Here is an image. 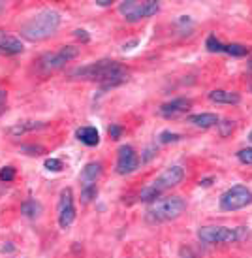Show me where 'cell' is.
<instances>
[{"label":"cell","mask_w":252,"mask_h":258,"mask_svg":"<svg viewBox=\"0 0 252 258\" xmlns=\"http://www.w3.org/2000/svg\"><path fill=\"white\" fill-rule=\"evenodd\" d=\"M72 79H79V81H93L102 85V89H113L128 81V70L124 68L121 62L111 60V58H100L91 64H83L73 68L70 72Z\"/></svg>","instance_id":"obj_1"},{"label":"cell","mask_w":252,"mask_h":258,"mask_svg":"<svg viewBox=\"0 0 252 258\" xmlns=\"http://www.w3.org/2000/svg\"><path fill=\"white\" fill-rule=\"evenodd\" d=\"M60 23H62V15L58 10L43 8L23 23L19 32H21L23 40H27V42H43V40H49L53 34H57Z\"/></svg>","instance_id":"obj_2"},{"label":"cell","mask_w":252,"mask_h":258,"mask_svg":"<svg viewBox=\"0 0 252 258\" xmlns=\"http://www.w3.org/2000/svg\"><path fill=\"white\" fill-rule=\"evenodd\" d=\"M198 239L205 245H228L241 243L250 237V230L246 226H218V224H207L200 226L196 232Z\"/></svg>","instance_id":"obj_3"},{"label":"cell","mask_w":252,"mask_h":258,"mask_svg":"<svg viewBox=\"0 0 252 258\" xmlns=\"http://www.w3.org/2000/svg\"><path fill=\"white\" fill-rule=\"evenodd\" d=\"M187 211V202L181 196H160L145 209V219L151 224H162L179 219Z\"/></svg>","instance_id":"obj_4"},{"label":"cell","mask_w":252,"mask_h":258,"mask_svg":"<svg viewBox=\"0 0 252 258\" xmlns=\"http://www.w3.org/2000/svg\"><path fill=\"white\" fill-rule=\"evenodd\" d=\"M185 179V168L179 164H173L170 168H166L164 172L160 173L158 177L154 181H151V185H147L139 192V200L141 202H147V204H151V202L158 200L162 194L173 188V186H177L183 183Z\"/></svg>","instance_id":"obj_5"},{"label":"cell","mask_w":252,"mask_h":258,"mask_svg":"<svg viewBox=\"0 0 252 258\" xmlns=\"http://www.w3.org/2000/svg\"><path fill=\"white\" fill-rule=\"evenodd\" d=\"M158 12L160 2H156V0H141V2L139 0H123L119 4V14L128 23L145 21L149 17H154Z\"/></svg>","instance_id":"obj_6"},{"label":"cell","mask_w":252,"mask_h":258,"mask_svg":"<svg viewBox=\"0 0 252 258\" xmlns=\"http://www.w3.org/2000/svg\"><path fill=\"white\" fill-rule=\"evenodd\" d=\"M77 57H79V47H75V45H60L57 51L45 53V55L38 58V68L43 74L57 72L62 66H66V62H70V60Z\"/></svg>","instance_id":"obj_7"},{"label":"cell","mask_w":252,"mask_h":258,"mask_svg":"<svg viewBox=\"0 0 252 258\" xmlns=\"http://www.w3.org/2000/svg\"><path fill=\"white\" fill-rule=\"evenodd\" d=\"M252 204V190L246 185H233L226 188L220 198H218V206L222 211H239L245 209Z\"/></svg>","instance_id":"obj_8"},{"label":"cell","mask_w":252,"mask_h":258,"mask_svg":"<svg viewBox=\"0 0 252 258\" xmlns=\"http://www.w3.org/2000/svg\"><path fill=\"white\" fill-rule=\"evenodd\" d=\"M75 200H73V190L70 186H64L60 194H58V202H57V221L58 226L62 230L70 228L75 221Z\"/></svg>","instance_id":"obj_9"},{"label":"cell","mask_w":252,"mask_h":258,"mask_svg":"<svg viewBox=\"0 0 252 258\" xmlns=\"http://www.w3.org/2000/svg\"><path fill=\"white\" fill-rule=\"evenodd\" d=\"M139 155L132 145H121L117 149V164L115 170L119 175H130L139 168Z\"/></svg>","instance_id":"obj_10"},{"label":"cell","mask_w":252,"mask_h":258,"mask_svg":"<svg viewBox=\"0 0 252 258\" xmlns=\"http://www.w3.org/2000/svg\"><path fill=\"white\" fill-rule=\"evenodd\" d=\"M190 108H192V100L185 98V96H179V98H173V100L162 104L158 108V115L164 117V119H175L179 115H185Z\"/></svg>","instance_id":"obj_11"},{"label":"cell","mask_w":252,"mask_h":258,"mask_svg":"<svg viewBox=\"0 0 252 258\" xmlns=\"http://www.w3.org/2000/svg\"><path fill=\"white\" fill-rule=\"evenodd\" d=\"M47 126L45 121H36V119H25V121H17L14 122L12 126H8V134L10 136H25V134H30V132H38Z\"/></svg>","instance_id":"obj_12"},{"label":"cell","mask_w":252,"mask_h":258,"mask_svg":"<svg viewBox=\"0 0 252 258\" xmlns=\"http://www.w3.org/2000/svg\"><path fill=\"white\" fill-rule=\"evenodd\" d=\"M25 51V45L19 38L0 30V55H19Z\"/></svg>","instance_id":"obj_13"},{"label":"cell","mask_w":252,"mask_h":258,"mask_svg":"<svg viewBox=\"0 0 252 258\" xmlns=\"http://www.w3.org/2000/svg\"><path fill=\"white\" fill-rule=\"evenodd\" d=\"M213 104H224V106H237L241 102V94L235 91H226V89H215L207 94Z\"/></svg>","instance_id":"obj_14"},{"label":"cell","mask_w":252,"mask_h":258,"mask_svg":"<svg viewBox=\"0 0 252 258\" xmlns=\"http://www.w3.org/2000/svg\"><path fill=\"white\" fill-rule=\"evenodd\" d=\"M218 121H220V117L216 113H192L187 117V122H190L196 128H203V130L216 126Z\"/></svg>","instance_id":"obj_15"},{"label":"cell","mask_w":252,"mask_h":258,"mask_svg":"<svg viewBox=\"0 0 252 258\" xmlns=\"http://www.w3.org/2000/svg\"><path fill=\"white\" fill-rule=\"evenodd\" d=\"M102 162H87L85 168L81 170V183L85 185H96V181L102 177Z\"/></svg>","instance_id":"obj_16"},{"label":"cell","mask_w":252,"mask_h":258,"mask_svg":"<svg viewBox=\"0 0 252 258\" xmlns=\"http://www.w3.org/2000/svg\"><path fill=\"white\" fill-rule=\"evenodd\" d=\"M75 138L79 140L81 144H85L87 147H96L100 144V132L94 126H81L75 130Z\"/></svg>","instance_id":"obj_17"},{"label":"cell","mask_w":252,"mask_h":258,"mask_svg":"<svg viewBox=\"0 0 252 258\" xmlns=\"http://www.w3.org/2000/svg\"><path fill=\"white\" fill-rule=\"evenodd\" d=\"M42 211H43L42 204L38 200H34V198H29V200H25L21 204V213L27 219H38V217L42 215Z\"/></svg>","instance_id":"obj_18"},{"label":"cell","mask_w":252,"mask_h":258,"mask_svg":"<svg viewBox=\"0 0 252 258\" xmlns=\"http://www.w3.org/2000/svg\"><path fill=\"white\" fill-rule=\"evenodd\" d=\"M222 53L231 55V57H246L248 47L243 43H222Z\"/></svg>","instance_id":"obj_19"},{"label":"cell","mask_w":252,"mask_h":258,"mask_svg":"<svg viewBox=\"0 0 252 258\" xmlns=\"http://www.w3.org/2000/svg\"><path fill=\"white\" fill-rule=\"evenodd\" d=\"M181 140H183V136L177 134V132H172V130H162V132L158 134V138H156L158 145L177 144V142H181Z\"/></svg>","instance_id":"obj_20"},{"label":"cell","mask_w":252,"mask_h":258,"mask_svg":"<svg viewBox=\"0 0 252 258\" xmlns=\"http://www.w3.org/2000/svg\"><path fill=\"white\" fill-rule=\"evenodd\" d=\"M98 196V186L96 185H85L81 188V202L83 204H91Z\"/></svg>","instance_id":"obj_21"},{"label":"cell","mask_w":252,"mask_h":258,"mask_svg":"<svg viewBox=\"0 0 252 258\" xmlns=\"http://www.w3.org/2000/svg\"><path fill=\"white\" fill-rule=\"evenodd\" d=\"M43 168L47 170V172H53V173H58L62 172V168H64V164H62V160L60 158H45V162H43Z\"/></svg>","instance_id":"obj_22"},{"label":"cell","mask_w":252,"mask_h":258,"mask_svg":"<svg viewBox=\"0 0 252 258\" xmlns=\"http://www.w3.org/2000/svg\"><path fill=\"white\" fill-rule=\"evenodd\" d=\"M216 128H218V134L222 138L230 136L231 132L235 130V121H230V119H224V121H218L216 124Z\"/></svg>","instance_id":"obj_23"},{"label":"cell","mask_w":252,"mask_h":258,"mask_svg":"<svg viewBox=\"0 0 252 258\" xmlns=\"http://www.w3.org/2000/svg\"><path fill=\"white\" fill-rule=\"evenodd\" d=\"M15 175H17V172H15L14 166H4V168H0V181H2V183H12V181L15 179Z\"/></svg>","instance_id":"obj_24"},{"label":"cell","mask_w":252,"mask_h":258,"mask_svg":"<svg viewBox=\"0 0 252 258\" xmlns=\"http://www.w3.org/2000/svg\"><path fill=\"white\" fill-rule=\"evenodd\" d=\"M237 160L241 164L252 166V147H245V149L237 151Z\"/></svg>","instance_id":"obj_25"},{"label":"cell","mask_w":252,"mask_h":258,"mask_svg":"<svg viewBox=\"0 0 252 258\" xmlns=\"http://www.w3.org/2000/svg\"><path fill=\"white\" fill-rule=\"evenodd\" d=\"M21 151L27 153V155H30V157H40V155L45 153V147H43V145H23Z\"/></svg>","instance_id":"obj_26"},{"label":"cell","mask_w":252,"mask_h":258,"mask_svg":"<svg viewBox=\"0 0 252 258\" xmlns=\"http://www.w3.org/2000/svg\"><path fill=\"white\" fill-rule=\"evenodd\" d=\"M156 151H158V147H156V144L151 145V147H147V149H145V155H143V157H141V162H149L151 158L156 157Z\"/></svg>","instance_id":"obj_27"},{"label":"cell","mask_w":252,"mask_h":258,"mask_svg":"<svg viewBox=\"0 0 252 258\" xmlns=\"http://www.w3.org/2000/svg\"><path fill=\"white\" fill-rule=\"evenodd\" d=\"M108 132H109V138H111V140H119V138L123 136V126L111 124V126L108 128Z\"/></svg>","instance_id":"obj_28"},{"label":"cell","mask_w":252,"mask_h":258,"mask_svg":"<svg viewBox=\"0 0 252 258\" xmlns=\"http://www.w3.org/2000/svg\"><path fill=\"white\" fill-rule=\"evenodd\" d=\"M73 36L77 38V40H81L83 43L91 42V34H89L85 29H75V30H73Z\"/></svg>","instance_id":"obj_29"},{"label":"cell","mask_w":252,"mask_h":258,"mask_svg":"<svg viewBox=\"0 0 252 258\" xmlns=\"http://www.w3.org/2000/svg\"><path fill=\"white\" fill-rule=\"evenodd\" d=\"M181 258H196V256L188 247H183V249H181Z\"/></svg>","instance_id":"obj_30"},{"label":"cell","mask_w":252,"mask_h":258,"mask_svg":"<svg viewBox=\"0 0 252 258\" xmlns=\"http://www.w3.org/2000/svg\"><path fill=\"white\" fill-rule=\"evenodd\" d=\"M134 45H137V40H132V42L124 43V45H123V51H130V49H134Z\"/></svg>","instance_id":"obj_31"},{"label":"cell","mask_w":252,"mask_h":258,"mask_svg":"<svg viewBox=\"0 0 252 258\" xmlns=\"http://www.w3.org/2000/svg\"><path fill=\"white\" fill-rule=\"evenodd\" d=\"M213 181H215L213 177H207V179H200V183H198V185H200V186H209Z\"/></svg>","instance_id":"obj_32"},{"label":"cell","mask_w":252,"mask_h":258,"mask_svg":"<svg viewBox=\"0 0 252 258\" xmlns=\"http://www.w3.org/2000/svg\"><path fill=\"white\" fill-rule=\"evenodd\" d=\"M96 6H111V0H96Z\"/></svg>","instance_id":"obj_33"},{"label":"cell","mask_w":252,"mask_h":258,"mask_svg":"<svg viewBox=\"0 0 252 258\" xmlns=\"http://www.w3.org/2000/svg\"><path fill=\"white\" fill-rule=\"evenodd\" d=\"M248 142H250V144H252V130H250V132H248Z\"/></svg>","instance_id":"obj_34"},{"label":"cell","mask_w":252,"mask_h":258,"mask_svg":"<svg viewBox=\"0 0 252 258\" xmlns=\"http://www.w3.org/2000/svg\"><path fill=\"white\" fill-rule=\"evenodd\" d=\"M2 10H4V2H0V12H2Z\"/></svg>","instance_id":"obj_35"},{"label":"cell","mask_w":252,"mask_h":258,"mask_svg":"<svg viewBox=\"0 0 252 258\" xmlns=\"http://www.w3.org/2000/svg\"><path fill=\"white\" fill-rule=\"evenodd\" d=\"M250 91H252V87H250Z\"/></svg>","instance_id":"obj_36"}]
</instances>
